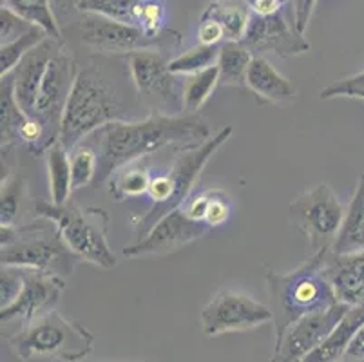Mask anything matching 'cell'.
Listing matches in <instances>:
<instances>
[{
  "instance_id": "1",
  "label": "cell",
  "mask_w": 364,
  "mask_h": 362,
  "mask_svg": "<svg viewBox=\"0 0 364 362\" xmlns=\"http://www.w3.org/2000/svg\"><path fill=\"white\" fill-rule=\"evenodd\" d=\"M92 136L97 144L98 174L95 187L109 181L122 167L164 149L191 151L210 138L207 119L200 115H149L144 119L111 122Z\"/></svg>"
},
{
  "instance_id": "2",
  "label": "cell",
  "mask_w": 364,
  "mask_h": 362,
  "mask_svg": "<svg viewBox=\"0 0 364 362\" xmlns=\"http://www.w3.org/2000/svg\"><path fill=\"white\" fill-rule=\"evenodd\" d=\"M132 78H120L98 56L78 68L62 119L60 142L68 151L111 122L136 119L132 107L140 98Z\"/></svg>"
},
{
  "instance_id": "3",
  "label": "cell",
  "mask_w": 364,
  "mask_h": 362,
  "mask_svg": "<svg viewBox=\"0 0 364 362\" xmlns=\"http://www.w3.org/2000/svg\"><path fill=\"white\" fill-rule=\"evenodd\" d=\"M328 254L330 252L312 254L303 265L287 274L272 268L264 272L270 297L268 307L274 315V339H279L297 319L341 303L333 284L324 272Z\"/></svg>"
},
{
  "instance_id": "4",
  "label": "cell",
  "mask_w": 364,
  "mask_h": 362,
  "mask_svg": "<svg viewBox=\"0 0 364 362\" xmlns=\"http://www.w3.org/2000/svg\"><path fill=\"white\" fill-rule=\"evenodd\" d=\"M232 125H225L221 131L210 136L200 147L178 152L167 172L152 176L151 187L147 192V198L151 199V208L145 214L132 219L134 241L145 238L149 230L168 212L183 207L185 201L193 196V188L203 169L228 139L232 138Z\"/></svg>"
},
{
  "instance_id": "5",
  "label": "cell",
  "mask_w": 364,
  "mask_h": 362,
  "mask_svg": "<svg viewBox=\"0 0 364 362\" xmlns=\"http://www.w3.org/2000/svg\"><path fill=\"white\" fill-rule=\"evenodd\" d=\"M38 218V215H36ZM80 259L64 243L53 221L38 218L22 227H0V263L65 279Z\"/></svg>"
},
{
  "instance_id": "6",
  "label": "cell",
  "mask_w": 364,
  "mask_h": 362,
  "mask_svg": "<svg viewBox=\"0 0 364 362\" xmlns=\"http://www.w3.org/2000/svg\"><path fill=\"white\" fill-rule=\"evenodd\" d=\"M38 218H46L55 223L69 250L85 263H91L102 270L117 267V255L109 247L107 212L97 207H80L69 199L68 203L56 205L53 201H35Z\"/></svg>"
},
{
  "instance_id": "7",
  "label": "cell",
  "mask_w": 364,
  "mask_h": 362,
  "mask_svg": "<svg viewBox=\"0 0 364 362\" xmlns=\"http://www.w3.org/2000/svg\"><path fill=\"white\" fill-rule=\"evenodd\" d=\"M8 343L16 357L24 362H78L91 355L95 335L82 324L71 323L64 315L51 310L9 335Z\"/></svg>"
},
{
  "instance_id": "8",
  "label": "cell",
  "mask_w": 364,
  "mask_h": 362,
  "mask_svg": "<svg viewBox=\"0 0 364 362\" xmlns=\"http://www.w3.org/2000/svg\"><path fill=\"white\" fill-rule=\"evenodd\" d=\"M343 218V205L326 183L304 191L289 205L290 223L303 234L312 254L332 250Z\"/></svg>"
},
{
  "instance_id": "9",
  "label": "cell",
  "mask_w": 364,
  "mask_h": 362,
  "mask_svg": "<svg viewBox=\"0 0 364 362\" xmlns=\"http://www.w3.org/2000/svg\"><path fill=\"white\" fill-rule=\"evenodd\" d=\"M138 98L151 115H183V82L168 69L160 51H136L125 56Z\"/></svg>"
},
{
  "instance_id": "10",
  "label": "cell",
  "mask_w": 364,
  "mask_h": 362,
  "mask_svg": "<svg viewBox=\"0 0 364 362\" xmlns=\"http://www.w3.org/2000/svg\"><path fill=\"white\" fill-rule=\"evenodd\" d=\"M272 321L274 315L268 304L237 290L216 292L200 315L201 334L207 337L256 330Z\"/></svg>"
},
{
  "instance_id": "11",
  "label": "cell",
  "mask_w": 364,
  "mask_h": 362,
  "mask_svg": "<svg viewBox=\"0 0 364 362\" xmlns=\"http://www.w3.org/2000/svg\"><path fill=\"white\" fill-rule=\"evenodd\" d=\"M80 38L92 51L105 55H131L136 51H160L164 46L180 42V35L165 31L161 36H149L141 29L122 24L100 15H85L78 24Z\"/></svg>"
},
{
  "instance_id": "12",
  "label": "cell",
  "mask_w": 364,
  "mask_h": 362,
  "mask_svg": "<svg viewBox=\"0 0 364 362\" xmlns=\"http://www.w3.org/2000/svg\"><path fill=\"white\" fill-rule=\"evenodd\" d=\"M348 310V304L337 303L332 308L297 319L279 339H276L270 362H301L321 346Z\"/></svg>"
},
{
  "instance_id": "13",
  "label": "cell",
  "mask_w": 364,
  "mask_h": 362,
  "mask_svg": "<svg viewBox=\"0 0 364 362\" xmlns=\"http://www.w3.org/2000/svg\"><path fill=\"white\" fill-rule=\"evenodd\" d=\"M75 60L62 49L55 58L51 60L44 80H42L38 96H36L33 115L41 119L48 131L51 144L55 145L60 139L62 119H64L65 105H68L69 95H71L73 84L76 76Z\"/></svg>"
},
{
  "instance_id": "14",
  "label": "cell",
  "mask_w": 364,
  "mask_h": 362,
  "mask_svg": "<svg viewBox=\"0 0 364 362\" xmlns=\"http://www.w3.org/2000/svg\"><path fill=\"white\" fill-rule=\"evenodd\" d=\"M208 230H210L208 225L198 223V221L191 219L187 212L183 211V207H180L161 218L145 238L127 245L122 250V255L127 259L168 255L183 248L185 245L198 241Z\"/></svg>"
},
{
  "instance_id": "15",
  "label": "cell",
  "mask_w": 364,
  "mask_h": 362,
  "mask_svg": "<svg viewBox=\"0 0 364 362\" xmlns=\"http://www.w3.org/2000/svg\"><path fill=\"white\" fill-rule=\"evenodd\" d=\"M64 290V279L58 275L26 270L24 287L8 308L0 310V323L2 326L11 323H21L26 326L33 323L35 319L42 317L56 307Z\"/></svg>"
},
{
  "instance_id": "16",
  "label": "cell",
  "mask_w": 364,
  "mask_h": 362,
  "mask_svg": "<svg viewBox=\"0 0 364 362\" xmlns=\"http://www.w3.org/2000/svg\"><path fill=\"white\" fill-rule=\"evenodd\" d=\"M241 44L252 53H274L281 58L299 56L310 51V42L289 22L283 11L272 16H250Z\"/></svg>"
},
{
  "instance_id": "17",
  "label": "cell",
  "mask_w": 364,
  "mask_h": 362,
  "mask_svg": "<svg viewBox=\"0 0 364 362\" xmlns=\"http://www.w3.org/2000/svg\"><path fill=\"white\" fill-rule=\"evenodd\" d=\"M73 6L85 15H100L141 29L149 36L167 31L164 0H73Z\"/></svg>"
},
{
  "instance_id": "18",
  "label": "cell",
  "mask_w": 364,
  "mask_h": 362,
  "mask_svg": "<svg viewBox=\"0 0 364 362\" xmlns=\"http://www.w3.org/2000/svg\"><path fill=\"white\" fill-rule=\"evenodd\" d=\"M62 49H64V42L48 36L35 49H31L21 64L16 65L15 71L11 73L15 98L26 115H33L36 96H38V89H41L46 71H48L51 60Z\"/></svg>"
},
{
  "instance_id": "19",
  "label": "cell",
  "mask_w": 364,
  "mask_h": 362,
  "mask_svg": "<svg viewBox=\"0 0 364 362\" xmlns=\"http://www.w3.org/2000/svg\"><path fill=\"white\" fill-rule=\"evenodd\" d=\"M324 272L333 284L337 299L348 307H364V252L326 257Z\"/></svg>"
},
{
  "instance_id": "20",
  "label": "cell",
  "mask_w": 364,
  "mask_h": 362,
  "mask_svg": "<svg viewBox=\"0 0 364 362\" xmlns=\"http://www.w3.org/2000/svg\"><path fill=\"white\" fill-rule=\"evenodd\" d=\"M247 87L267 104H284L297 96L296 85L264 56L254 55L247 73Z\"/></svg>"
},
{
  "instance_id": "21",
  "label": "cell",
  "mask_w": 364,
  "mask_h": 362,
  "mask_svg": "<svg viewBox=\"0 0 364 362\" xmlns=\"http://www.w3.org/2000/svg\"><path fill=\"white\" fill-rule=\"evenodd\" d=\"M364 323V307H350L330 335L321 343L319 348L303 358L301 362H341L346 357L350 344L355 337L357 330Z\"/></svg>"
},
{
  "instance_id": "22",
  "label": "cell",
  "mask_w": 364,
  "mask_h": 362,
  "mask_svg": "<svg viewBox=\"0 0 364 362\" xmlns=\"http://www.w3.org/2000/svg\"><path fill=\"white\" fill-rule=\"evenodd\" d=\"M333 255H353L364 252V174L357 181L348 208L344 211L343 225L332 245Z\"/></svg>"
},
{
  "instance_id": "23",
  "label": "cell",
  "mask_w": 364,
  "mask_h": 362,
  "mask_svg": "<svg viewBox=\"0 0 364 362\" xmlns=\"http://www.w3.org/2000/svg\"><path fill=\"white\" fill-rule=\"evenodd\" d=\"M29 115L22 111L13 91L11 75L2 78L0 84V142L2 151L21 145V129Z\"/></svg>"
},
{
  "instance_id": "24",
  "label": "cell",
  "mask_w": 364,
  "mask_h": 362,
  "mask_svg": "<svg viewBox=\"0 0 364 362\" xmlns=\"http://www.w3.org/2000/svg\"><path fill=\"white\" fill-rule=\"evenodd\" d=\"M48 158V178H49V194L51 201L56 205H64L71 199L73 176L71 161H69V151L56 142L55 145L46 152Z\"/></svg>"
},
{
  "instance_id": "25",
  "label": "cell",
  "mask_w": 364,
  "mask_h": 362,
  "mask_svg": "<svg viewBox=\"0 0 364 362\" xmlns=\"http://www.w3.org/2000/svg\"><path fill=\"white\" fill-rule=\"evenodd\" d=\"M254 55L241 42H225L221 44L218 56V73L220 85L247 87V73Z\"/></svg>"
},
{
  "instance_id": "26",
  "label": "cell",
  "mask_w": 364,
  "mask_h": 362,
  "mask_svg": "<svg viewBox=\"0 0 364 362\" xmlns=\"http://www.w3.org/2000/svg\"><path fill=\"white\" fill-rule=\"evenodd\" d=\"M203 18H214L223 28L227 42H241L250 22V9L241 2L232 0H216L203 11Z\"/></svg>"
},
{
  "instance_id": "27",
  "label": "cell",
  "mask_w": 364,
  "mask_h": 362,
  "mask_svg": "<svg viewBox=\"0 0 364 362\" xmlns=\"http://www.w3.org/2000/svg\"><path fill=\"white\" fill-rule=\"evenodd\" d=\"M151 172L149 169L138 164H131L127 167L118 169L109 178V194L114 201H125V199L141 198L147 196L151 187Z\"/></svg>"
},
{
  "instance_id": "28",
  "label": "cell",
  "mask_w": 364,
  "mask_h": 362,
  "mask_svg": "<svg viewBox=\"0 0 364 362\" xmlns=\"http://www.w3.org/2000/svg\"><path fill=\"white\" fill-rule=\"evenodd\" d=\"M2 6H8L9 9L31 22L33 26L44 29L49 38L62 42V29L56 22L49 0H2Z\"/></svg>"
},
{
  "instance_id": "29",
  "label": "cell",
  "mask_w": 364,
  "mask_h": 362,
  "mask_svg": "<svg viewBox=\"0 0 364 362\" xmlns=\"http://www.w3.org/2000/svg\"><path fill=\"white\" fill-rule=\"evenodd\" d=\"M218 85H220V73H218L216 65L185 78L183 112L198 115V111L207 104V100L216 91Z\"/></svg>"
},
{
  "instance_id": "30",
  "label": "cell",
  "mask_w": 364,
  "mask_h": 362,
  "mask_svg": "<svg viewBox=\"0 0 364 362\" xmlns=\"http://www.w3.org/2000/svg\"><path fill=\"white\" fill-rule=\"evenodd\" d=\"M221 46L198 44L168 60V69L178 76H193L218 64Z\"/></svg>"
},
{
  "instance_id": "31",
  "label": "cell",
  "mask_w": 364,
  "mask_h": 362,
  "mask_svg": "<svg viewBox=\"0 0 364 362\" xmlns=\"http://www.w3.org/2000/svg\"><path fill=\"white\" fill-rule=\"evenodd\" d=\"M46 38H48V33L44 29L33 28L31 31L22 35L21 38L13 40L9 44L0 46V78L11 75L16 69V65L24 60V56Z\"/></svg>"
},
{
  "instance_id": "32",
  "label": "cell",
  "mask_w": 364,
  "mask_h": 362,
  "mask_svg": "<svg viewBox=\"0 0 364 362\" xmlns=\"http://www.w3.org/2000/svg\"><path fill=\"white\" fill-rule=\"evenodd\" d=\"M26 194V181L18 174H8L2 178V191H0V227L15 225L18 212H21L22 198Z\"/></svg>"
},
{
  "instance_id": "33",
  "label": "cell",
  "mask_w": 364,
  "mask_h": 362,
  "mask_svg": "<svg viewBox=\"0 0 364 362\" xmlns=\"http://www.w3.org/2000/svg\"><path fill=\"white\" fill-rule=\"evenodd\" d=\"M69 161H71L73 191L95 185L98 174V154L95 149L78 145L76 149L69 151Z\"/></svg>"
},
{
  "instance_id": "34",
  "label": "cell",
  "mask_w": 364,
  "mask_h": 362,
  "mask_svg": "<svg viewBox=\"0 0 364 362\" xmlns=\"http://www.w3.org/2000/svg\"><path fill=\"white\" fill-rule=\"evenodd\" d=\"M321 100H333V98H352L364 100V69L352 76L341 78L333 84L326 85L319 92Z\"/></svg>"
},
{
  "instance_id": "35",
  "label": "cell",
  "mask_w": 364,
  "mask_h": 362,
  "mask_svg": "<svg viewBox=\"0 0 364 362\" xmlns=\"http://www.w3.org/2000/svg\"><path fill=\"white\" fill-rule=\"evenodd\" d=\"M232 214V199L228 194L220 188H208V205L207 215H205V223L210 228L223 227L230 219Z\"/></svg>"
},
{
  "instance_id": "36",
  "label": "cell",
  "mask_w": 364,
  "mask_h": 362,
  "mask_svg": "<svg viewBox=\"0 0 364 362\" xmlns=\"http://www.w3.org/2000/svg\"><path fill=\"white\" fill-rule=\"evenodd\" d=\"M33 28H36V26L22 18L21 15H16L8 6H2V9H0V46L9 44L13 40L21 38L22 35L31 31Z\"/></svg>"
},
{
  "instance_id": "37",
  "label": "cell",
  "mask_w": 364,
  "mask_h": 362,
  "mask_svg": "<svg viewBox=\"0 0 364 362\" xmlns=\"http://www.w3.org/2000/svg\"><path fill=\"white\" fill-rule=\"evenodd\" d=\"M26 270L15 267H2L0 272V310L8 308L18 297L24 287Z\"/></svg>"
},
{
  "instance_id": "38",
  "label": "cell",
  "mask_w": 364,
  "mask_h": 362,
  "mask_svg": "<svg viewBox=\"0 0 364 362\" xmlns=\"http://www.w3.org/2000/svg\"><path fill=\"white\" fill-rule=\"evenodd\" d=\"M196 35L198 40H200V44L205 46H221L227 42L223 28H221L220 22H216L214 18H203V16H201Z\"/></svg>"
},
{
  "instance_id": "39",
  "label": "cell",
  "mask_w": 364,
  "mask_h": 362,
  "mask_svg": "<svg viewBox=\"0 0 364 362\" xmlns=\"http://www.w3.org/2000/svg\"><path fill=\"white\" fill-rule=\"evenodd\" d=\"M316 4L317 0H292V20L301 35H304V31L309 29Z\"/></svg>"
},
{
  "instance_id": "40",
  "label": "cell",
  "mask_w": 364,
  "mask_h": 362,
  "mask_svg": "<svg viewBox=\"0 0 364 362\" xmlns=\"http://www.w3.org/2000/svg\"><path fill=\"white\" fill-rule=\"evenodd\" d=\"M289 0H247V6L252 15L272 16L283 11Z\"/></svg>"
},
{
  "instance_id": "41",
  "label": "cell",
  "mask_w": 364,
  "mask_h": 362,
  "mask_svg": "<svg viewBox=\"0 0 364 362\" xmlns=\"http://www.w3.org/2000/svg\"><path fill=\"white\" fill-rule=\"evenodd\" d=\"M344 361L364 362V323H363V326L357 330L355 337H353L352 344H350L348 351H346V357H344Z\"/></svg>"
}]
</instances>
